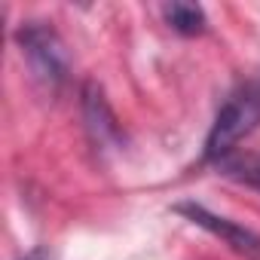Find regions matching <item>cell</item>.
Wrapping results in <instances>:
<instances>
[{"label": "cell", "mask_w": 260, "mask_h": 260, "mask_svg": "<svg viewBox=\"0 0 260 260\" xmlns=\"http://www.w3.org/2000/svg\"><path fill=\"white\" fill-rule=\"evenodd\" d=\"M257 125H260V68L254 74H248L226 95V101L220 104V110H217V116L208 128L202 159L205 162H220Z\"/></svg>", "instance_id": "obj_1"}, {"label": "cell", "mask_w": 260, "mask_h": 260, "mask_svg": "<svg viewBox=\"0 0 260 260\" xmlns=\"http://www.w3.org/2000/svg\"><path fill=\"white\" fill-rule=\"evenodd\" d=\"M19 46H22V55L28 58L34 77L46 86H61L64 77H68V52H64V43L61 37L46 25V22H28L19 28L16 34Z\"/></svg>", "instance_id": "obj_2"}, {"label": "cell", "mask_w": 260, "mask_h": 260, "mask_svg": "<svg viewBox=\"0 0 260 260\" xmlns=\"http://www.w3.org/2000/svg\"><path fill=\"white\" fill-rule=\"evenodd\" d=\"M175 211L184 214L190 223L202 226L205 233L217 236L223 245H230V248H233L236 254H242L245 260H260V236H257L254 230H248V226H242V223H236V220H230V217H220V214L208 211V208L199 205V202H181V205H175Z\"/></svg>", "instance_id": "obj_3"}, {"label": "cell", "mask_w": 260, "mask_h": 260, "mask_svg": "<svg viewBox=\"0 0 260 260\" xmlns=\"http://www.w3.org/2000/svg\"><path fill=\"white\" fill-rule=\"evenodd\" d=\"M83 116H86V128L98 147H113L119 141V122L104 98V92L95 83L83 86Z\"/></svg>", "instance_id": "obj_4"}, {"label": "cell", "mask_w": 260, "mask_h": 260, "mask_svg": "<svg viewBox=\"0 0 260 260\" xmlns=\"http://www.w3.org/2000/svg\"><path fill=\"white\" fill-rule=\"evenodd\" d=\"M214 169L223 178H230V181L260 193V153H239V150H233L230 156L214 162Z\"/></svg>", "instance_id": "obj_5"}, {"label": "cell", "mask_w": 260, "mask_h": 260, "mask_svg": "<svg viewBox=\"0 0 260 260\" xmlns=\"http://www.w3.org/2000/svg\"><path fill=\"white\" fill-rule=\"evenodd\" d=\"M162 16H166V22H169L178 34H184V37H199V34H205V28H208L205 10L196 7V4H169V7L162 10Z\"/></svg>", "instance_id": "obj_6"}, {"label": "cell", "mask_w": 260, "mask_h": 260, "mask_svg": "<svg viewBox=\"0 0 260 260\" xmlns=\"http://www.w3.org/2000/svg\"><path fill=\"white\" fill-rule=\"evenodd\" d=\"M19 260H43V254H40V251H34V254H28V257H19Z\"/></svg>", "instance_id": "obj_7"}]
</instances>
